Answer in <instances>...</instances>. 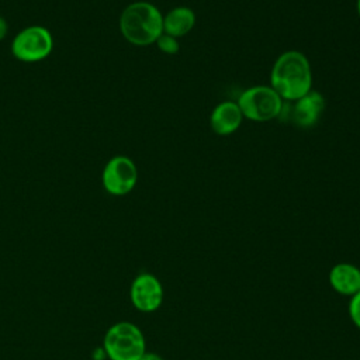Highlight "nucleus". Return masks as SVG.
I'll list each match as a JSON object with an SVG mask.
<instances>
[{
    "label": "nucleus",
    "instance_id": "nucleus-5",
    "mask_svg": "<svg viewBox=\"0 0 360 360\" xmlns=\"http://www.w3.org/2000/svg\"><path fill=\"white\" fill-rule=\"evenodd\" d=\"M53 48V38L44 25H30L22 28L11 41V53L21 62H39L45 59Z\"/></svg>",
    "mask_w": 360,
    "mask_h": 360
},
{
    "label": "nucleus",
    "instance_id": "nucleus-2",
    "mask_svg": "<svg viewBox=\"0 0 360 360\" xmlns=\"http://www.w3.org/2000/svg\"><path fill=\"white\" fill-rule=\"evenodd\" d=\"M118 25L129 44L146 46L163 34V14L149 1H135L122 10Z\"/></svg>",
    "mask_w": 360,
    "mask_h": 360
},
{
    "label": "nucleus",
    "instance_id": "nucleus-7",
    "mask_svg": "<svg viewBox=\"0 0 360 360\" xmlns=\"http://www.w3.org/2000/svg\"><path fill=\"white\" fill-rule=\"evenodd\" d=\"M325 104V97L312 89L294 101H284L278 118L288 121L298 128H311L323 114Z\"/></svg>",
    "mask_w": 360,
    "mask_h": 360
},
{
    "label": "nucleus",
    "instance_id": "nucleus-11",
    "mask_svg": "<svg viewBox=\"0 0 360 360\" xmlns=\"http://www.w3.org/2000/svg\"><path fill=\"white\" fill-rule=\"evenodd\" d=\"M195 25V14L190 7L179 6L163 15V32L174 38L187 35Z\"/></svg>",
    "mask_w": 360,
    "mask_h": 360
},
{
    "label": "nucleus",
    "instance_id": "nucleus-16",
    "mask_svg": "<svg viewBox=\"0 0 360 360\" xmlns=\"http://www.w3.org/2000/svg\"><path fill=\"white\" fill-rule=\"evenodd\" d=\"M356 7H357V14H359V17H360V0L356 1Z\"/></svg>",
    "mask_w": 360,
    "mask_h": 360
},
{
    "label": "nucleus",
    "instance_id": "nucleus-10",
    "mask_svg": "<svg viewBox=\"0 0 360 360\" xmlns=\"http://www.w3.org/2000/svg\"><path fill=\"white\" fill-rule=\"evenodd\" d=\"M328 281L338 294L350 298L360 290V267L347 262L338 263L329 270Z\"/></svg>",
    "mask_w": 360,
    "mask_h": 360
},
{
    "label": "nucleus",
    "instance_id": "nucleus-12",
    "mask_svg": "<svg viewBox=\"0 0 360 360\" xmlns=\"http://www.w3.org/2000/svg\"><path fill=\"white\" fill-rule=\"evenodd\" d=\"M159 48L160 52L166 53V55H176L180 51V44L177 41V38L169 35V34H162L158 41L155 42Z\"/></svg>",
    "mask_w": 360,
    "mask_h": 360
},
{
    "label": "nucleus",
    "instance_id": "nucleus-1",
    "mask_svg": "<svg viewBox=\"0 0 360 360\" xmlns=\"http://www.w3.org/2000/svg\"><path fill=\"white\" fill-rule=\"evenodd\" d=\"M312 69L308 58L295 49L285 51L274 60L270 86L283 101H294L312 90Z\"/></svg>",
    "mask_w": 360,
    "mask_h": 360
},
{
    "label": "nucleus",
    "instance_id": "nucleus-6",
    "mask_svg": "<svg viewBox=\"0 0 360 360\" xmlns=\"http://www.w3.org/2000/svg\"><path fill=\"white\" fill-rule=\"evenodd\" d=\"M104 190L111 195H125L131 193L138 181V169L135 162L124 155L111 158L101 173Z\"/></svg>",
    "mask_w": 360,
    "mask_h": 360
},
{
    "label": "nucleus",
    "instance_id": "nucleus-9",
    "mask_svg": "<svg viewBox=\"0 0 360 360\" xmlns=\"http://www.w3.org/2000/svg\"><path fill=\"white\" fill-rule=\"evenodd\" d=\"M243 115L236 101H222L214 107L210 115V127L214 134L226 136L239 129Z\"/></svg>",
    "mask_w": 360,
    "mask_h": 360
},
{
    "label": "nucleus",
    "instance_id": "nucleus-3",
    "mask_svg": "<svg viewBox=\"0 0 360 360\" xmlns=\"http://www.w3.org/2000/svg\"><path fill=\"white\" fill-rule=\"evenodd\" d=\"M103 350L110 360H139L146 350V339L138 325L121 321L108 328Z\"/></svg>",
    "mask_w": 360,
    "mask_h": 360
},
{
    "label": "nucleus",
    "instance_id": "nucleus-15",
    "mask_svg": "<svg viewBox=\"0 0 360 360\" xmlns=\"http://www.w3.org/2000/svg\"><path fill=\"white\" fill-rule=\"evenodd\" d=\"M6 32H7V24H6V21L0 17V39L6 35Z\"/></svg>",
    "mask_w": 360,
    "mask_h": 360
},
{
    "label": "nucleus",
    "instance_id": "nucleus-8",
    "mask_svg": "<svg viewBox=\"0 0 360 360\" xmlns=\"http://www.w3.org/2000/svg\"><path fill=\"white\" fill-rule=\"evenodd\" d=\"M165 291L160 280L152 273H139L131 283L129 300L141 312H155L163 304Z\"/></svg>",
    "mask_w": 360,
    "mask_h": 360
},
{
    "label": "nucleus",
    "instance_id": "nucleus-4",
    "mask_svg": "<svg viewBox=\"0 0 360 360\" xmlns=\"http://www.w3.org/2000/svg\"><path fill=\"white\" fill-rule=\"evenodd\" d=\"M238 105L243 118L255 122H267L278 118L283 110V98L269 84L248 87L238 97Z\"/></svg>",
    "mask_w": 360,
    "mask_h": 360
},
{
    "label": "nucleus",
    "instance_id": "nucleus-14",
    "mask_svg": "<svg viewBox=\"0 0 360 360\" xmlns=\"http://www.w3.org/2000/svg\"><path fill=\"white\" fill-rule=\"evenodd\" d=\"M139 360H163L162 356L156 354V353H150V352H146Z\"/></svg>",
    "mask_w": 360,
    "mask_h": 360
},
{
    "label": "nucleus",
    "instance_id": "nucleus-13",
    "mask_svg": "<svg viewBox=\"0 0 360 360\" xmlns=\"http://www.w3.org/2000/svg\"><path fill=\"white\" fill-rule=\"evenodd\" d=\"M347 312H349V318L353 322V325L357 329H360V290L354 295L350 297Z\"/></svg>",
    "mask_w": 360,
    "mask_h": 360
}]
</instances>
